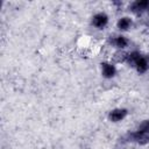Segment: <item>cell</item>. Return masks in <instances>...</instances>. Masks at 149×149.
I'll use <instances>...</instances> for the list:
<instances>
[{"instance_id":"1","label":"cell","mask_w":149,"mask_h":149,"mask_svg":"<svg viewBox=\"0 0 149 149\" xmlns=\"http://www.w3.org/2000/svg\"><path fill=\"white\" fill-rule=\"evenodd\" d=\"M108 22V16L105 13H98L92 17V24L97 28H102L107 24Z\"/></svg>"},{"instance_id":"2","label":"cell","mask_w":149,"mask_h":149,"mask_svg":"<svg viewBox=\"0 0 149 149\" xmlns=\"http://www.w3.org/2000/svg\"><path fill=\"white\" fill-rule=\"evenodd\" d=\"M126 115H127V111L126 109H123V108H116V109L111 111L108 118L113 122H118V121H121Z\"/></svg>"},{"instance_id":"3","label":"cell","mask_w":149,"mask_h":149,"mask_svg":"<svg viewBox=\"0 0 149 149\" xmlns=\"http://www.w3.org/2000/svg\"><path fill=\"white\" fill-rule=\"evenodd\" d=\"M101 72H102V76L105 78H112L115 74L116 70H115L114 65H112L109 63H102L101 64Z\"/></svg>"},{"instance_id":"4","label":"cell","mask_w":149,"mask_h":149,"mask_svg":"<svg viewBox=\"0 0 149 149\" xmlns=\"http://www.w3.org/2000/svg\"><path fill=\"white\" fill-rule=\"evenodd\" d=\"M134 64H135V66H136V69H137L139 72H144V71L148 69V63H147L146 58H143V57H141V56L135 61Z\"/></svg>"},{"instance_id":"5","label":"cell","mask_w":149,"mask_h":149,"mask_svg":"<svg viewBox=\"0 0 149 149\" xmlns=\"http://www.w3.org/2000/svg\"><path fill=\"white\" fill-rule=\"evenodd\" d=\"M132 24V21L129 17H122L118 21V28L120 30H127Z\"/></svg>"},{"instance_id":"6","label":"cell","mask_w":149,"mask_h":149,"mask_svg":"<svg viewBox=\"0 0 149 149\" xmlns=\"http://www.w3.org/2000/svg\"><path fill=\"white\" fill-rule=\"evenodd\" d=\"M149 6V1H136L133 3V9L134 10H142L146 9Z\"/></svg>"},{"instance_id":"7","label":"cell","mask_w":149,"mask_h":149,"mask_svg":"<svg viewBox=\"0 0 149 149\" xmlns=\"http://www.w3.org/2000/svg\"><path fill=\"white\" fill-rule=\"evenodd\" d=\"M114 43H115V45L119 47V48H125V47L128 44V41H127V38L123 37V36H116L115 40H114Z\"/></svg>"}]
</instances>
